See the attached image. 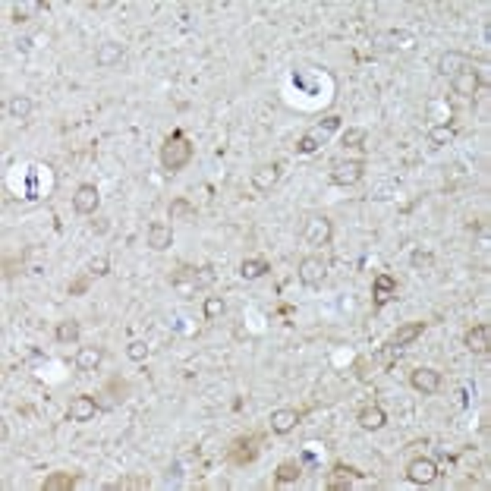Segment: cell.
I'll return each instance as SVG.
<instances>
[{
    "label": "cell",
    "mask_w": 491,
    "mask_h": 491,
    "mask_svg": "<svg viewBox=\"0 0 491 491\" xmlns=\"http://www.w3.org/2000/svg\"><path fill=\"white\" fill-rule=\"evenodd\" d=\"M189 161H193V145H189V139L177 129V133H171L167 142L161 145V164H164L167 173H177L189 164Z\"/></svg>",
    "instance_id": "cell-1"
},
{
    "label": "cell",
    "mask_w": 491,
    "mask_h": 491,
    "mask_svg": "<svg viewBox=\"0 0 491 491\" xmlns=\"http://www.w3.org/2000/svg\"><path fill=\"white\" fill-rule=\"evenodd\" d=\"M337 129H340V117H325V120L315 123L309 133L296 142V155H315L321 145H328V139H331Z\"/></svg>",
    "instance_id": "cell-2"
},
{
    "label": "cell",
    "mask_w": 491,
    "mask_h": 491,
    "mask_svg": "<svg viewBox=\"0 0 491 491\" xmlns=\"http://www.w3.org/2000/svg\"><path fill=\"white\" fill-rule=\"evenodd\" d=\"M211 281H215V274H211V265H205V268H199V271H195V268H180L177 274L171 277V287L177 290L180 296L189 299L195 290L205 287V284H211Z\"/></svg>",
    "instance_id": "cell-3"
},
{
    "label": "cell",
    "mask_w": 491,
    "mask_h": 491,
    "mask_svg": "<svg viewBox=\"0 0 491 491\" xmlns=\"http://www.w3.org/2000/svg\"><path fill=\"white\" fill-rule=\"evenodd\" d=\"M362 177H365L362 158H340L331 164V183H337V186H356Z\"/></svg>",
    "instance_id": "cell-4"
},
{
    "label": "cell",
    "mask_w": 491,
    "mask_h": 491,
    "mask_svg": "<svg viewBox=\"0 0 491 491\" xmlns=\"http://www.w3.org/2000/svg\"><path fill=\"white\" fill-rule=\"evenodd\" d=\"M259 447H261V435H243L230 444L227 457H230L233 466H249L255 457H259Z\"/></svg>",
    "instance_id": "cell-5"
},
{
    "label": "cell",
    "mask_w": 491,
    "mask_h": 491,
    "mask_svg": "<svg viewBox=\"0 0 491 491\" xmlns=\"http://www.w3.org/2000/svg\"><path fill=\"white\" fill-rule=\"evenodd\" d=\"M331 233H334V227L331 221H328L325 215H315L306 221V230H303V239L309 243L312 249H318V246H328L331 243Z\"/></svg>",
    "instance_id": "cell-6"
},
{
    "label": "cell",
    "mask_w": 491,
    "mask_h": 491,
    "mask_svg": "<svg viewBox=\"0 0 491 491\" xmlns=\"http://www.w3.org/2000/svg\"><path fill=\"white\" fill-rule=\"evenodd\" d=\"M406 479L413 482V485H431V482L438 479V463H435L431 457H416V460H409Z\"/></svg>",
    "instance_id": "cell-7"
},
{
    "label": "cell",
    "mask_w": 491,
    "mask_h": 491,
    "mask_svg": "<svg viewBox=\"0 0 491 491\" xmlns=\"http://www.w3.org/2000/svg\"><path fill=\"white\" fill-rule=\"evenodd\" d=\"M325 277H328V261L321 259V255H306V259L299 261V281H303L306 287H318Z\"/></svg>",
    "instance_id": "cell-8"
},
{
    "label": "cell",
    "mask_w": 491,
    "mask_h": 491,
    "mask_svg": "<svg viewBox=\"0 0 491 491\" xmlns=\"http://www.w3.org/2000/svg\"><path fill=\"white\" fill-rule=\"evenodd\" d=\"M479 85H482V82H479V72H475L473 63H466L463 70H457V72L450 76V89L457 92L460 98H473V95L479 92Z\"/></svg>",
    "instance_id": "cell-9"
},
{
    "label": "cell",
    "mask_w": 491,
    "mask_h": 491,
    "mask_svg": "<svg viewBox=\"0 0 491 491\" xmlns=\"http://www.w3.org/2000/svg\"><path fill=\"white\" fill-rule=\"evenodd\" d=\"M394 296H397V277L387 274V271H378L375 281H372V299H375V309L387 306Z\"/></svg>",
    "instance_id": "cell-10"
},
{
    "label": "cell",
    "mask_w": 491,
    "mask_h": 491,
    "mask_svg": "<svg viewBox=\"0 0 491 491\" xmlns=\"http://www.w3.org/2000/svg\"><path fill=\"white\" fill-rule=\"evenodd\" d=\"M409 384H413L419 394H425V397H431V394L441 391V372H435V369H413V372H409Z\"/></svg>",
    "instance_id": "cell-11"
},
{
    "label": "cell",
    "mask_w": 491,
    "mask_h": 491,
    "mask_svg": "<svg viewBox=\"0 0 491 491\" xmlns=\"http://www.w3.org/2000/svg\"><path fill=\"white\" fill-rule=\"evenodd\" d=\"M101 205V195H98V186L95 183H82V186L76 189V195H72V208L79 211V215H95Z\"/></svg>",
    "instance_id": "cell-12"
},
{
    "label": "cell",
    "mask_w": 491,
    "mask_h": 491,
    "mask_svg": "<svg viewBox=\"0 0 491 491\" xmlns=\"http://www.w3.org/2000/svg\"><path fill=\"white\" fill-rule=\"evenodd\" d=\"M98 400L89 397V394H82V397H72L70 400V409H67V416H70V422H92L95 419V413H98Z\"/></svg>",
    "instance_id": "cell-13"
},
{
    "label": "cell",
    "mask_w": 491,
    "mask_h": 491,
    "mask_svg": "<svg viewBox=\"0 0 491 491\" xmlns=\"http://www.w3.org/2000/svg\"><path fill=\"white\" fill-rule=\"evenodd\" d=\"M463 343H466L469 353L485 356L488 347H491V328H488V325H473V328H469V331L463 334Z\"/></svg>",
    "instance_id": "cell-14"
},
{
    "label": "cell",
    "mask_w": 491,
    "mask_h": 491,
    "mask_svg": "<svg viewBox=\"0 0 491 491\" xmlns=\"http://www.w3.org/2000/svg\"><path fill=\"white\" fill-rule=\"evenodd\" d=\"M356 479H362V473L353 466H347V463H337L331 473H328V479H325V485L331 488V491H343V488H350Z\"/></svg>",
    "instance_id": "cell-15"
},
{
    "label": "cell",
    "mask_w": 491,
    "mask_h": 491,
    "mask_svg": "<svg viewBox=\"0 0 491 491\" xmlns=\"http://www.w3.org/2000/svg\"><path fill=\"white\" fill-rule=\"evenodd\" d=\"M277 180H281V164H259L252 171V186L259 189V193H271V189L277 186Z\"/></svg>",
    "instance_id": "cell-16"
},
{
    "label": "cell",
    "mask_w": 491,
    "mask_h": 491,
    "mask_svg": "<svg viewBox=\"0 0 491 491\" xmlns=\"http://www.w3.org/2000/svg\"><path fill=\"white\" fill-rule=\"evenodd\" d=\"M422 331H425V321H409V325H400L397 331L387 337V347H397V350L409 347L413 340H419Z\"/></svg>",
    "instance_id": "cell-17"
},
{
    "label": "cell",
    "mask_w": 491,
    "mask_h": 491,
    "mask_svg": "<svg viewBox=\"0 0 491 491\" xmlns=\"http://www.w3.org/2000/svg\"><path fill=\"white\" fill-rule=\"evenodd\" d=\"M356 422H359V428H365V431H378V428H384L387 413L378 406V403H372V406H362V409H359Z\"/></svg>",
    "instance_id": "cell-18"
},
{
    "label": "cell",
    "mask_w": 491,
    "mask_h": 491,
    "mask_svg": "<svg viewBox=\"0 0 491 491\" xmlns=\"http://www.w3.org/2000/svg\"><path fill=\"white\" fill-rule=\"evenodd\" d=\"M120 60H123V45L120 41H104V45H98V50H95V63H98L101 70H111Z\"/></svg>",
    "instance_id": "cell-19"
},
{
    "label": "cell",
    "mask_w": 491,
    "mask_h": 491,
    "mask_svg": "<svg viewBox=\"0 0 491 491\" xmlns=\"http://www.w3.org/2000/svg\"><path fill=\"white\" fill-rule=\"evenodd\" d=\"M296 422H299L296 409H274V413H271V419H268V425H271V431H274V435H290V431L296 428Z\"/></svg>",
    "instance_id": "cell-20"
},
{
    "label": "cell",
    "mask_w": 491,
    "mask_h": 491,
    "mask_svg": "<svg viewBox=\"0 0 491 491\" xmlns=\"http://www.w3.org/2000/svg\"><path fill=\"white\" fill-rule=\"evenodd\" d=\"M145 239H149V249H155V252H164V249H171V243H173V230L167 224H149V233H145Z\"/></svg>",
    "instance_id": "cell-21"
},
{
    "label": "cell",
    "mask_w": 491,
    "mask_h": 491,
    "mask_svg": "<svg viewBox=\"0 0 491 491\" xmlns=\"http://www.w3.org/2000/svg\"><path fill=\"white\" fill-rule=\"evenodd\" d=\"M101 359H104V350H101V347H79L76 369L79 372H95L101 365Z\"/></svg>",
    "instance_id": "cell-22"
},
{
    "label": "cell",
    "mask_w": 491,
    "mask_h": 491,
    "mask_svg": "<svg viewBox=\"0 0 491 491\" xmlns=\"http://www.w3.org/2000/svg\"><path fill=\"white\" fill-rule=\"evenodd\" d=\"M32 111H35V104H32L28 95H13V98L6 101V114H10L13 120H28Z\"/></svg>",
    "instance_id": "cell-23"
},
{
    "label": "cell",
    "mask_w": 491,
    "mask_h": 491,
    "mask_svg": "<svg viewBox=\"0 0 491 491\" xmlns=\"http://www.w3.org/2000/svg\"><path fill=\"white\" fill-rule=\"evenodd\" d=\"M268 271H271L268 259H243V265H239V277H243V281H259V277H265Z\"/></svg>",
    "instance_id": "cell-24"
},
{
    "label": "cell",
    "mask_w": 491,
    "mask_h": 491,
    "mask_svg": "<svg viewBox=\"0 0 491 491\" xmlns=\"http://www.w3.org/2000/svg\"><path fill=\"white\" fill-rule=\"evenodd\" d=\"M453 139H457V126H450V123H441V126L428 129V145L431 149H444V145H450Z\"/></svg>",
    "instance_id": "cell-25"
},
{
    "label": "cell",
    "mask_w": 491,
    "mask_h": 491,
    "mask_svg": "<svg viewBox=\"0 0 491 491\" xmlns=\"http://www.w3.org/2000/svg\"><path fill=\"white\" fill-rule=\"evenodd\" d=\"M299 475H303V460H284V463L277 466L274 479L281 482V485H287V482H296Z\"/></svg>",
    "instance_id": "cell-26"
},
{
    "label": "cell",
    "mask_w": 491,
    "mask_h": 491,
    "mask_svg": "<svg viewBox=\"0 0 491 491\" xmlns=\"http://www.w3.org/2000/svg\"><path fill=\"white\" fill-rule=\"evenodd\" d=\"M466 63H469V57H466V54H457V50H450V54H444L441 60H438V70H441L444 76L450 79L453 72H457V70H463Z\"/></svg>",
    "instance_id": "cell-27"
},
{
    "label": "cell",
    "mask_w": 491,
    "mask_h": 491,
    "mask_svg": "<svg viewBox=\"0 0 491 491\" xmlns=\"http://www.w3.org/2000/svg\"><path fill=\"white\" fill-rule=\"evenodd\" d=\"M76 485V473H50L45 479V491H70Z\"/></svg>",
    "instance_id": "cell-28"
},
{
    "label": "cell",
    "mask_w": 491,
    "mask_h": 491,
    "mask_svg": "<svg viewBox=\"0 0 491 491\" xmlns=\"http://www.w3.org/2000/svg\"><path fill=\"white\" fill-rule=\"evenodd\" d=\"M54 337H57V343H76L79 340V321L76 318L60 321V325L54 328Z\"/></svg>",
    "instance_id": "cell-29"
},
{
    "label": "cell",
    "mask_w": 491,
    "mask_h": 491,
    "mask_svg": "<svg viewBox=\"0 0 491 491\" xmlns=\"http://www.w3.org/2000/svg\"><path fill=\"white\" fill-rule=\"evenodd\" d=\"M171 221H195V205H189L186 199H173L171 202Z\"/></svg>",
    "instance_id": "cell-30"
},
{
    "label": "cell",
    "mask_w": 491,
    "mask_h": 491,
    "mask_svg": "<svg viewBox=\"0 0 491 491\" xmlns=\"http://www.w3.org/2000/svg\"><path fill=\"white\" fill-rule=\"evenodd\" d=\"M38 10H41V4H16L13 6V19L16 23H28V19L38 16Z\"/></svg>",
    "instance_id": "cell-31"
},
{
    "label": "cell",
    "mask_w": 491,
    "mask_h": 491,
    "mask_svg": "<svg viewBox=\"0 0 491 491\" xmlns=\"http://www.w3.org/2000/svg\"><path fill=\"white\" fill-rule=\"evenodd\" d=\"M365 129L362 126H353V129H347V133H343V145H347V149H365Z\"/></svg>",
    "instance_id": "cell-32"
},
{
    "label": "cell",
    "mask_w": 491,
    "mask_h": 491,
    "mask_svg": "<svg viewBox=\"0 0 491 491\" xmlns=\"http://www.w3.org/2000/svg\"><path fill=\"white\" fill-rule=\"evenodd\" d=\"M217 315H224V299L221 296H208L205 299V321H215Z\"/></svg>",
    "instance_id": "cell-33"
},
{
    "label": "cell",
    "mask_w": 491,
    "mask_h": 491,
    "mask_svg": "<svg viewBox=\"0 0 491 491\" xmlns=\"http://www.w3.org/2000/svg\"><path fill=\"white\" fill-rule=\"evenodd\" d=\"M126 356L133 359V362H142V359L149 356V343H145V340H133V343L126 347Z\"/></svg>",
    "instance_id": "cell-34"
},
{
    "label": "cell",
    "mask_w": 491,
    "mask_h": 491,
    "mask_svg": "<svg viewBox=\"0 0 491 491\" xmlns=\"http://www.w3.org/2000/svg\"><path fill=\"white\" fill-rule=\"evenodd\" d=\"M107 271H111V259H107V255H98V259L89 261V274L92 277H101V274H107Z\"/></svg>",
    "instance_id": "cell-35"
},
{
    "label": "cell",
    "mask_w": 491,
    "mask_h": 491,
    "mask_svg": "<svg viewBox=\"0 0 491 491\" xmlns=\"http://www.w3.org/2000/svg\"><path fill=\"white\" fill-rule=\"evenodd\" d=\"M89 271H85V274L82 277H76V281H72L70 284V296H79V293H85V290H89Z\"/></svg>",
    "instance_id": "cell-36"
},
{
    "label": "cell",
    "mask_w": 491,
    "mask_h": 491,
    "mask_svg": "<svg viewBox=\"0 0 491 491\" xmlns=\"http://www.w3.org/2000/svg\"><path fill=\"white\" fill-rule=\"evenodd\" d=\"M145 485H149V479H120L111 488H145Z\"/></svg>",
    "instance_id": "cell-37"
},
{
    "label": "cell",
    "mask_w": 491,
    "mask_h": 491,
    "mask_svg": "<svg viewBox=\"0 0 491 491\" xmlns=\"http://www.w3.org/2000/svg\"><path fill=\"white\" fill-rule=\"evenodd\" d=\"M413 268H431V255L428 252H413Z\"/></svg>",
    "instance_id": "cell-38"
},
{
    "label": "cell",
    "mask_w": 491,
    "mask_h": 491,
    "mask_svg": "<svg viewBox=\"0 0 491 491\" xmlns=\"http://www.w3.org/2000/svg\"><path fill=\"white\" fill-rule=\"evenodd\" d=\"M16 268H19L16 259H6L4 261V277H6V281H13V277H16Z\"/></svg>",
    "instance_id": "cell-39"
},
{
    "label": "cell",
    "mask_w": 491,
    "mask_h": 491,
    "mask_svg": "<svg viewBox=\"0 0 491 491\" xmlns=\"http://www.w3.org/2000/svg\"><path fill=\"white\" fill-rule=\"evenodd\" d=\"M16 48H19V50H28V48H32V41L23 38V41H16Z\"/></svg>",
    "instance_id": "cell-40"
}]
</instances>
